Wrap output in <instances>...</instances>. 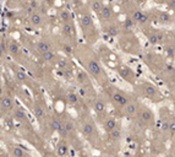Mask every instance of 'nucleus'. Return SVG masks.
Instances as JSON below:
<instances>
[{
    "label": "nucleus",
    "instance_id": "7ed1b4c3",
    "mask_svg": "<svg viewBox=\"0 0 175 157\" xmlns=\"http://www.w3.org/2000/svg\"><path fill=\"white\" fill-rule=\"evenodd\" d=\"M80 26H81V30H82L85 38L88 43H94L97 40V30H96L92 16L88 12H85L80 16Z\"/></svg>",
    "mask_w": 175,
    "mask_h": 157
},
{
    "label": "nucleus",
    "instance_id": "dca6fc26",
    "mask_svg": "<svg viewBox=\"0 0 175 157\" xmlns=\"http://www.w3.org/2000/svg\"><path fill=\"white\" fill-rule=\"evenodd\" d=\"M6 50L15 58H17L20 55H22V52H21V48H20V44L15 40V39L10 38L7 40V44H6Z\"/></svg>",
    "mask_w": 175,
    "mask_h": 157
},
{
    "label": "nucleus",
    "instance_id": "c9c22d12",
    "mask_svg": "<svg viewBox=\"0 0 175 157\" xmlns=\"http://www.w3.org/2000/svg\"><path fill=\"white\" fill-rule=\"evenodd\" d=\"M148 21V15H146L145 12L142 14V16H141V19H140V21H138V23H146Z\"/></svg>",
    "mask_w": 175,
    "mask_h": 157
},
{
    "label": "nucleus",
    "instance_id": "c756f323",
    "mask_svg": "<svg viewBox=\"0 0 175 157\" xmlns=\"http://www.w3.org/2000/svg\"><path fill=\"white\" fill-rule=\"evenodd\" d=\"M158 22H160V23H169L170 21H172V16L168 14V12H160L159 15H158Z\"/></svg>",
    "mask_w": 175,
    "mask_h": 157
},
{
    "label": "nucleus",
    "instance_id": "a19ab883",
    "mask_svg": "<svg viewBox=\"0 0 175 157\" xmlns=\"http://www.w3.org/2000/svg\"><path fill=\"white\" fill-rule=\"evenodd\" d=\"M174 53H175V47H174Z\"/></svg>",
    "mask_w": 175,
    "mask_h": 157
},
{
    "label": "nucleus",
    "instance_id": "9b49d317",
    "mask_svg": "<svg viewBox=\"0 0 175 157\" xmlns=\"http://www.w3.org/2000/svg\"><path fill=\"white\" fill-rule=\"evenodd\" d=\"M92 108L99 117H103L107 113V103L102 97H96L92 101Z\"/></svg>",
    "mask_w": 175,
    "mask_h": 157
},
{
    "label": "nucleus",
    "instance_id": "f257e3e1",
    "mask_svg": "<svg viewBox=\"0 0 175 157\" xmlns=\"http://www.w3.org/2000/svg\"><path fill=\"white\" fill-rule=\"evenodd\" d=\"M78 59V61L81 63V65L83 66V69L88 73V75H91L93 78H96L98 83L103 87L105 86L108 82V76L100 64V61L98 60L97 55L91 50V48H86V47H78L77 49H74V53Z\"/></svg>",
    "mask_w": 175,
    "mask_h": 157
},
{
    "label": "nucleus",
    "instance_id": "cd10ccee",
    "mask_svg": "<svg viewBox=\"0 0 175 157\" xmlns=\"http://www.w3.org/2000/svg\"><path fill=\"white\" fill-rule=\"evenodd\" d=\"M104 6L103 1L102 0H91V10L96 14H99V11L102 10V7Z\"/></svg>",
    "mask_w": 175,
    "mask_h": 157
},
{
    "label": "nucleus",
    "instance_id": "9d476101",
    "mask_svg": "<svg viewBox=\"0 0 175 157\" xmlns=\"http://www.w3.org/2000/svg\"><path fill=\"white\" fill-rule=\"evenodd\" d=\"M61 33L67 40H75L76 39V28L72 21L61 23Z\"/></svg>",
    "mask_w": 175,
    "mask_h": 157
},
{
    "label": "nucleus",
    "instance_id": "ddd939ff",
    "mask_svg": "<svg viewBox=\"0 0 175 157\" xmlns=\"http://www.w3.org/2000/svg\"><path fill=\"white\" fill-rule=\"evenodd\" d=\"M52 49H53V45L47 39H39V40L36 42V44H35V52L38 55L45 53V52H48V50H52Z\"/></svg>",
    "mask_w": 175,
    "mask_h": 157
},
{
    "label": "nucleus",
    "instance_id": "423d86ee",
    "mask_svg": "<svg viewBox=\"0 0 175 157\" xmlns=\"http://www.w3.org/2000/svg\"><path fill=\"white\" fill-rule=\"evenodd\" d=\"M81 133L82 135L86 137L87 140L90 141H93L96 137H97V126L94 124V121L91 119V117L87 118V119H82L81 120Z\"/></svg>",
    "mask_w": 175,
    "mask_h": 157
},
{
    "label": "nucleus",
    "instance_id": "ea45409f",
    "mask_svg": "<svg viewBox=\"0 0 175 157\" xmlns=\"http://www.w3.org/2000/svg\"><path fill=\"white\" fill-rule=\"evenodd\" d=\"M0 116H2V113H1V109H0Z\"/></svg>",
    "mask_w": 175,
    "mask_h": 157
},
{
    "label": "nucleus",
    "instance_id": "4c0bfd02",
    "mask_svg": "<svg viewBox=\"0 0 175 157\" xmlns=\"http://www.w3.org/2000/svg\"><path fill=\"white\" fill-rule=\"evenodd\" d=\"M173 142H174V147H175V134H174V137H173Z\"/></svg>",
    "mask_w": 175,
    "mask_h": 157
},
{
    "label": "nucleus",
    "instance_id": "5701e85b",
    "mask_svg": "<svg viewBox=\"0 0 175 157\" xmlns=\"http://www.w3.org/2000/svg\"><path fill=\"white\" fill-rule=\"evenodd\" d=\"M107 134H108V140L112 141V142H119L121 140V137H122V131H121L120 126H117L115 129L108 131Z\"/></svg>",
    "mask_w": 175,
    "mask_h": 157
},
{
    "label": "nucleus",
    "instance_id": "c85d7f7f",
    "mask_svg": "<svg viewBox=\"0 0 175 157\" xmlns=\"http://www.w3.org/2000/svg\"><path fill=\"white\" fill-rule=\"evenodd\" d=\"M162 39H163V35H162V33H152V35L148 36V42H150L151 44H153V45L160 43Z\"/></svg>",
    "mask_w": 175,
    "mask_h": 157
},
{
    "label": "nucleus",
    "instance_id": "6ab92c4d",
    "mask_svg": "<svg viewBox=\"0 0 175 157\" xmlns=\"http://www.w3.org/2000/svg\"><path fill=\"white\" fill-rule=\"evenodd\" d=\"M28 22H30L31 26L38 28V27H43L45 20H44V17H43L39 12H35V11H33V12H31L30 16H28Z\"/></svg>",
    "mask_w": 175,
    "mask_h": 157
},
{
    "label": "nucleus",
    "instance_id": "2eb2a0df",
    "mask_svg": "<svg viewBox=\"0 0 175 157\" xmlns=\"http://www.w3.org/2000/svg\"><path fill=\"white\" fill-rule=\"evenodd\" d=\"M138 103L134 99H130L124 107H122V111H124V114L126 117H135L137 114V111H138Z\"/></svg>",
    "mask_w": 175,
    "mask_h": 157
},
{
    "label": "nucleus",
    "instance_id": "72a5a7b5",
    "mask_svg": "<svg viewBox=\"0 0 175 157\" xmlns=\"http://www.w3.org/2000/svg\"><path fill=\"white\" fill-rule=\"evenodd\" d=\"M165 53H167V55L168 57H174L175 53H174V48L172 47V45H169V47H165Z\"/></svg>",
    "mask_w": 175,
    "mask_h": 157
},
{
    "label": "nucleus",
    "instance_id": "412c9836",
    "mask_svg": "<svg viewBox=\"0 0 175 157\" xmlns=\"http://www.w3.org/2000/svg\"><path fill=\"white\" fill-rule=\"evenodd\" d=\"M102 126H103L104 131H105V133H108V131H110V130L115 129V128L119 126V125H117V120L114 117H105L104 119H103Z\"/></svg>",
    "mask_w": 175,
    "mask_h": 157
},
{
    "label": "nucleus",
    "instance_id": "b1692460",
    "mask_svg": "<svg viewBox=\"0 0 175 157\" xmlns=\"http://www.w3.org/2000/svg\"><path fill=\"white\" fill-rule=\"evenodd\" d=\"M39 57L42 58L43 61L49 63V64H55V63H57V59H58V55H57V53L54 52V49L48 50V52H45V53L40 54Z\"/></svg>",
    "mask_w": 175,
    "mask_h": 157
},
{
    "label": "nucleus",
    "instance_id": "79ce46f5",
    "mask_svg": "<svg viewBox=\"0 0 175 157\" xmlns=\"http://www.w3.org/2000/svg\"><path fill=\"white\" fill-rule=\"evenodd\" d=\"M102 1H104V0H102Z\"/></svg>",
    "mask_w": 175,
    "mask_h": 157
},
{
    "label": "nucleus",
    "instance_id": "4be33fe9",
    "mask_svg": "<svg viewBox=\"0 0 175 157\" xmlns=\"http://www.w3.org/2000/svg\"><path fill=\"white\" fill-rule=\"evenodd\" d=\"M10 154L14 157H27L31 155L25 147H22L20 145H12L10 147Z\"/></svg>",
    "mask_w": 175,
    "mask_h": 157
},
{
    "label": "nucleus",
    "instance_id": "2f4dec72",
    "mask_svg": "<svg viewBox=\"0 0 175 157\" xmlns=\"http://www.w3.org/2000/svg\"><path fill=\"white\" fill-rule=\"evenodd\" d=\"M6 45L2 44V42L0 43V60H4L5 57H6Z\"/></svg>",
    "mask_w": 175,
    "mask_h": 157
},
{
    "label": "nucleus",
    "instance_id": "f3484780",
    "mask_svg": "<svg viewBox=\"0 0 175 157\" xmlns=\"http://www.w3.org/2000/svg\"><path fill=\"white\" fill-rule=\"evenodd\" d=\"M61 124L67 130L70 139H74L75 135H76V125H75V123L69 117H61Z\"/></svg>",
    "mask_w": 175,
    "mask_h": 157
},
{
    "label": "nucleus",
    "instance_id": "20e7f679",
    "mask_svg": "<svg viewBox=\"0 0 175 157\" xmlns=\"http://www.w3.org/2000/svg\"><path fill=\"white\" fill-rule=\"evenodd\" d=\"M138 90L141 91V93L145 96L146 98H150L152 101H159L162 99L160 96V92L159 90L157 88L156 85H153L152 82H148V81H143L138 85Z\"/></svg>",
    "mask_w": 175,
    "mask_h": 157
},
{
    "label": "nucleus",
    "instance_id": "6e6552de",
    "mask_svg": "<svg viewBox=\"0 0 175 157\" xmlns=\"http://www.w3.org/2000/svg\"><path fill=\"white\" fill-rule=\"evenodd\" d=\"M32 112H33V116L36 117V119L38 120V123L40 125L45 121V119L48 118V114H49L48 111H47V108H45V104L40 99H36L33 102V104H32Z\"/></svg>",
    "mask_w": 175,
    "mask_h": 157
},
{
    "label": "nucleus",
    "instance_id": "a211bd4d",
    "mask_svg": "<svg viewBox=\"0 0 175 157\" xmlns=\"http://www.w3.org/2000/svg\"><path fill=\"white\" fill-rule=\"evenodd\" d=\"M69 147H70V145H69L67 140L60 137V140H59L57 146H55V154L58 156H66L69 154Z\"/></svg>",
    "mask_w": 175,
    "mask_h": 157
},
{
    "label": "nucleus",
    "instance_id": "393cba45",
    "mask_svg": "<svg viewBox=\"0 0 175 157\" xmlns=\"http://www.w3.org/2000/svg\"><path fill=\"white\" fill-rule=\"evenodd\" d=\"M65 98H66L67 103L71 104V106H78L81 103V97L78 96L75 91H67Z\"/></svg>",
    "mask_w": 175,
    "mask_h": 157
},
{
    "label": "nucleus",
    "instance_id": "f8f14e48",
    "mask_svg": "<svg viewBox=\"0 0 175 157\" xmlns=\"http://www.w3.org/2000/svg\"><path fill=\"white\" fill-rule=\"evenodd\" d=\"M11 114H12V118H14L16 121L21 123V124H30L28 116H27L26 111H25L22 107H16V106H15L14 111L11 112Z\"/></svg>",
    "mask_w": 175,
    "mask_h": 157
},
{
    "label": "nucleus",
    "instance_id": "0eeeda50",
    "mask_svg": "<svg viewBox=\"0 0 175 157\" xmlns=\"http://www.w3.org/2000/svg\"><path fill=\"white\" fill-rule=\"evenodd\" d=\"M15 108V99L14 96L10 93V91H4L2 96L0 97V109L2 116L11 114V112Z\"/></svg>",
    "mask_w": 175,
    "mask_h": 157
},
{
    "label": "nucleus",
    "instance_id": "58836bf2",
    "mask_svg": "<svg viewBox=\"0 0 175 157\" xmlns=\"http://www.w3.org/2000/svg\"><path fill=\"white\" fill-rule=\"evenodd\" d=\"M2 42V37H1V35H0V43Z\"/></svg>",
    "mask_w": 175,
    "mask_h": 157
},
{
    "label": "nucleus",
    "instance_id": "39448f33",
    "mask_svg": "<svg viewBox=\"0 0 175 157\" xmlns=\"http://www.w3.org/2000/svg\"><path fill=\"white\" fill-rule=\"evenodd\" d=\"M137 114H138V119H140V121H141L145 126L152 128V126L154 125V123H156L154 113H153V112H152V109H151V108H148L147 106L140 104V106H138Z\"/></svg>",
    "mask_w": 175,
    "mask_h": 157
},
{
    "label": "nucleus",
    "instance_id": "f03ea898",
    "mask_svg": "<svg viewBox=\"0 0 175 157\" xmlns=\"http://www.w3.org/2000/svg\"><path fill=\"white\" fill-rule=\"evenodd\" d=\"M103 88L107 92L108 97L110 98V102L113 103V106L117 109H122V107L131 99L129 93H126L122 90H119L115 86H112L110 83H107L105 86H103Z\"/></svg>",
    "mask_w": 175,
    "mask_h": 157
},
{
    "label": "nucleus",
    "instance_id": "473e14b6",
    "mask_svg": "<svg viewBox=\"0 0 175 157\" xmlns=\"http://www.w3.org/2000/svg\"><path fill=\"white\" fill-rule=\"evenodd\" d=\"M168 130L170 133L175 134V119H172L169 123H168Z\"/></svg>",
    "mask_w": 175,
    "mask_h": 157
},
{
    "label": "nucleus",
    "instance_id": "1a4fd4ad",
    "mask_svg": "<svg viewBox=\"0 0 175 157\" xmlns=\"http://www.w3.org/2000/svg\"><path fill=\"white\" fill-rule=\"evenodd\" d=\"M117 70V74L124 78L125 81H127L131 85H135L136 83V75H135L134 70L130 66H127L125 64H119Z\"/></svg>",
    "mask_w": 175,
    "mask_h": 157
},
{
    "label": "nucleus",
    "instance_id": "4468645a",
    "mask_svg": "<svg viewBox=\"0 0 175 157\" xmlns=\"http://www.w3.org/2000/svg\"><path fill=\"white\" fill-rule=\"evenodd\" d=\"M12 71H14V76L16 78V81L21 83V85H30V78L27 76V74L21 70L20 66H16V65H12Z\"/></svg>",
    "mask_w": 175,
    "mask_h": 157
},
{
    "label": "nucleus",
    "instance_id": "7c9ffc66",
    "mask_svg": "<svg viewBox=\"0 0 175 157\" xmlns=\"http://www.w3.org/2000/svg\"><path fill=\"white\" fill-rule=\"evenodd\" d=\"M142 11L141 10H135L134 12H132V16H131V19H132V21L134 22H138L140 21V19H141V16H142Z\"/></svg>",
    "mask_w": 175,
    "mask_h": 157
},
{
    "label": "nucleus",
    "instance_id": "a878e982",
    "mask_svg": "<svg viewBox=\"0 0 175 157\" xmlns=\"http://www.w3.org/2000/svg\"><path fill=\"white\" fill-rule=\"evenodd\" d=\"M103 30H104V32H105L108 36H110V37H117V36L120 35V28L117 27V25H108V26H104Z\"/></svg>",
    "mask_w": 175,
    "mask_h": 157
},
{
    "label": "nucleus",
    "instance_id": "f704fd0d",
    "mask_svg": "<svg viewBox=\"0 0 175 157\" xmlns=\"http://www.w3.org/2000/svg\"><path fill=\"white\" fill-rule=\"evenodd\" d=\"M134 26V21L132 19H126L125 20V22H124V27L127 30V28H131Z\"/></svg>",
    "mask_w": 175,
    "mask_h": 157
},
{
    "label": "nucleus",
    "instance_id": "bb28decb",
    "mask_svg": "<svg viewBox=\"0 0 175 157\" xmlns=\"http://www.w3.org/2000/svg\"><path fill=\"white\" fill-rule=\"evenodd\" d=\"M58 20L61 22V23H64V22L72 21V17H71V14H70L69 10H66V9H61V10H59L58 11Z\"/></svg>",
    "mask_w": 175,
    "mask_h": 157
},
{
    "label": "nucleus",
    "instance_id": "aec40b11",
    "mask_svg": "<svg viewBox=\"0 0 175 157\" xmlns=\"http://www.w3.org/2000/svg\"><path fill=\"white\" fill-rule=\"evenodd\" d=\"M113 15H114V10L109 5H104L102 7V10L99 11V14H98V16L100 17V20L103 22H109L110 20L113 19Z\"/></svg>",
    "mask_w": 175,
    "mask_h": 157
},
{
    "label": "nucleus",
    "instance_id": "e433bc0d",
    "mask_svg": "<svg viewBox=\"0 0 175 157\" xmlns=\"http://www.w3.org/2000/svg\"><path fill=\"white\" fill-rule=\"evenodd\" d=\"M4 91H5V88H4V85H2V80H1V76H0V97L2 96Z\"/></svg>",
    "mask_w": 175,
    "mask_h": 157
}]
</instances>
